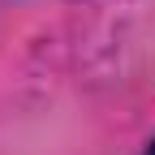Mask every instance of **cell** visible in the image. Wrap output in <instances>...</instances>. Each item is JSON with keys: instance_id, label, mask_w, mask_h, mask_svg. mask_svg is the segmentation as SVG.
<instances>
[{"instance_id": "cell-1", "label": "cell", "mask_w": 155, "mask_h": 155, "mask_svg": "<svg viewBox=\"0 0 155 155\" xmlns=\"http://www.w3.org/2000/svg\"><path fill=\"white\" fill-rule=\"evenodd\" d=\"M147 155H155V138H151V147H147Z\"/></svg>"}]
</instances>
